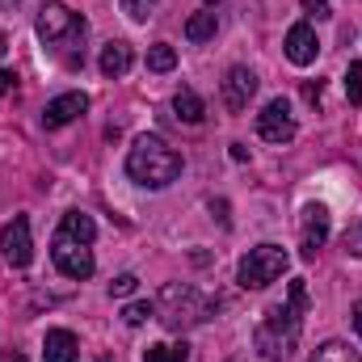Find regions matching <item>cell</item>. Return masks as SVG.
<instances>
[{"label": "cell", "mask_w": 362, "mask_h": 362, "mask_svg": "<svg viewBox=\"0 0 362 362\" xmlns=\"http://www.w3.org/2000/svg\"><path fill=\"white\" fill-rule=\"evenodd\" d=\"M42 358L47 362H81V341L68 329H47L42 337Z\"/></svg>", "instance_id": "obj_13"}, {"label": "cell", "mask_w": 362, "mask_h": 362, "mask_svg": "<svg viewBox=\"0 0 362 362\" xmlns=\"http://www.w3.org/2000/svg\"><path fill=\"white\" fill-rule=\"evenodd\" d=\"M38 38H42L47 47H55V51H59V59H64L68 68H76V64H81V55H76L72 47H76V42H85V17H81V13H72L68 4L51 0V4H42V8H38Z\"/></svg>", "instance_id": "obj_4"}, {"label": "cell", "mask_w": 362, "mask_h": 362, "mask_svg": "<svg viewBox=\"0 0 362 362\" xmlns=\"http://www.w3.org/2000/svg\"><path fill=\"white\" fill-rule=\"evenodd\" d=\"M286 59L295 64V68H308V64H316V51H320V42H316V30L308 25V21H295L291 30H286Z\"/></svg>", "instance_id": "obj_11"}, {"label": "cell", "mask_w": 362, "mask_h": 362, "mask_svg": "<svg viewBox=\"0 0 362 362\" xmlns=\"http://www.w3.org/2000/svg\"><path fill=\"white\" fill-rule=\"evenodd\" d=\"M127 173H131V181H139L148 189H165L169 181L181 177V156L160 135H139L127 152Z\"/></svg>", "instance_id": "obj_3"}, {"label": "cell", "mask_w": 362, "mask_h": 362, "mask_svg": "<svg viewBox=\"0 0 362 362\" xmlns=\"http://www.w3.org/2000/svg\"><path fill=\"white\" fill-rule=\"evenodd\" d=\"M286 266H291V257L282 245H257V249H249V257H240L236 282L245 291H266L270 282H278L286 274Z\"/></svg>", "instance_id": "obj_6"}, {"label": "cell", "mask_w": 362, "mask_h": 362, "mask_svg": "<svg viewBox=\"0 0 362 362\" xmlns=\"http://www.w3.org/2000/svg\"><path fill=\"white\" fill-rule=\"evenodd\" d=\"M131 64H135V55H131V42H122V38H114V42H105L101 47V59H97V68H101V76H127L131 72Z\"/></svg>", "instance_id": "obj_14"}, {"label": "cell", "mask_w": 362, "mask_h": 362, "mask_svg": "<svg viewBox=\"0 0 362 362\" xmlns=\"http://www.w3.org/2000/svg\"><path fill=\"white\" fill-rule=\"evenodd\" d=\"M202 4H219V0H202Z\"/></svg>", "instance_id": "obj_31"}, {"label": "cell", "mask_w": 362, "mask_h": 362, "mask_svg": "<svg viewBox=\"0 0 362 362\" xmlns=\"http://www.w3.org/2000/svg\"><path fill=\"white\" fill-rule=\"evenodd\" d=\"M85 110H89V97H85V93H59V97L47 101V110H42V127H47V131H59V127L76 122Z\"/></svg>", "instance_id": "obj_9"}, {"label": "cell", "mask_w": 362, "mask_h": 362, "mask_svg": "<svg viewBox=\"0 0 362 362\" xmlns=\"http://www.w3.org/2000/svg\"><path fill=\"white\" fill-rule=\"evenodd\" d=\"M13 89H17V72L0 68V97H4V93H13Z\"/></svg>", "instance_id": "obj_25"}, {"label": "cell", "mask_w": 362, "mask_h": 362, "mask_svg": "<svg viewBox=\"0 0 362 362\" xmlns=\"http://www.w3.org/2000/svg\"><path fill=\"white\" fill-rule=\"evenodd\" d=\"M320 89H325L320 81H316V85H303V97H308V101H316V97H320Z\"/></svg>", "instance_id": "obj_27"}, {"label": "cell", "mask_w": 362, "mask_h": 362, "mask_svg": "<svg viewBox=\"0 0 362 362\" xmlns=\"http://www.w3.org/2000/svg\"><path fill=\"white\" fill-rule=\"evenodd\" d=\"M0 253L13 270H25L30 257H34V240H30V219L25 215H13V223H4L0 232Z\"/></svg>", "instance_id": "obj_7"}, {"label": "cell", "mask_w": 362, "mask_h": 362, "mask_svg": "<svg viewBox=\"0 0 362 362\" xmlns=\"http://www.w3.org/2000/svg\"><path fill=\"white\" fill-rule=\"evenodd\" d=\"M173 110H177L181 122H189V127H198L202 118H206V105H202V97L194 89H177V97H173Z\"/></svg>", "instance_id": "obj_15"}, {"label": "cell", "mask_w": 362, "mask_h": 362, "mask_svg": "<svg viewBox=\"0 0 362 362\" xmlns=\"http://www.w3.org/2000/svg\"><path fill=\"white\" fill-rule=\"evenodd\" d=\"M325 240H329V206L312 202V206L303 211V232H299V249H303V257H316V253L325 249Z\"/></svg>", "instance_id": "obj_10"}, {"label": "cell", "mask_w": 362, "mask_h": 362, "mask_svg": "<svg viewBox=\"0 0 362 362\" xmlns=\"http://www.w3.org/2000/svg\"><path fill=\"white\" fill-rule=\"evenodd\" d=\"M303 312H308V282L295 278L286 291V303L270 308L262 316V325L253 329V346L266 362H282L295 354V346L303 337Z\"/></svg>", "instance_id": "obj_1"}, {"label": "cell", "mask_w": 362, "mask_h": 362, "mask_svg": "<svg viewBox=\"0 0 362 362\" xmlns=\"http://www.w3.org/2000/svg\"><path fill=\"white\" fill-rule=\"evenodd\" d=\"M346 97H350V105H362V64L358 59H354L350 72H346Z\"/></svg>", "instance_id": "obj_20"}, {"label": "cell", "mask_w": 362, "mask_h": 362, "mask_svg": "<svg viewBox=\"0 0 362 362\" xmlns=\"http://www.w3.org/2000/svg\"><path fill=\"white\" fill-rule=\"evenodd\" d=\"M152 312H156L152 303H127V312H122V320H127V325L135 329V325H144V320H148Z\"/></svg>", "instance_id": "obj_23"}, {"label": "cell", "mask_w": 362, "mask_h": 362, "mask_svg": "<svg viewBox=\"0 0 362 362\" xmlns=\"http://www.w3.org/2000/svg\"><path fill=\"white\" fill-rule=\"evenodd\" d=\"M135 286H139V278H135V274H118V278L110 282V295H114V299H127Z\"/></svg>", "instance_id": "obj_22"}, {"label": "cell", "mask_w": 362, "mask_h": 362, "mask_svg": "<svg viewBox=\"0 0 362 362\" xmlns=\"http://www.w3.org/2000/svg\"><path fill=\"white\" fill-rule=\"evenodd\" d=\"M93 236H97V223H93L85 211H68L64 219H59V228H55V236H51V257H55V266L64 278H72V282H85L93 274Z\"/></svg>", "instance_id": "obj_2"}, {"label": "cell", "mask_w": 362, "mask_h": 362, "mask_svg": "<svg viewBox=\"0 0 362 362\" xmlns=\"http://www.w3.org/2000/svg\"><path fill=\"white\" fill-rule=\"evenodd\" d=\"M253 93H257V76L249 72V68H232L228 76H223V105L232 110V114H240L249 101H253Z\"/></svg>", "instance_id": "obj_12"}, {"label": "cell", "mask_w": 362, "mask_h": 362, "mask_svg": "<svg viewBox=\"0 0 362 362\" xmlns=\"http://www.w3.org/2000/svg\"><path fill=\"white\" fill-rule=\"evenodd\" d=\"M308 362H362V358H358V350H350L346 341H325V346L312 350Z\"/></svg>", "instance_id": "obj_16"}, {"label": "cell", "mask_w": 362, "mask_h": 362, "mask_svg": "<svg viewBox=\"0 0 362 362\" xmlns=\"http://www.w3.org/2000/svg\"><path fill=\"white\" fill-rule=\"evenodd\" d=\"M354 329H358V337H362V299L354 303Z\"/></svg>", "instance_id": "obj_29"}, {"label": "cell", "mask_w": 362, "mask_h": 362, "mask_svg": "<svg viewBox=\"0 0 362 362\" xmlns=\"http://www.w3.org/2000/svg\"><path fill=\"white\" fill-rule=\"evenodd\" d=\"M215 30H219L215 13H194V17L185 21V38H189V42H206V38H215Z\"/></svg>", "instance_id": "obj_17"}, {"label": "cell", "mask_w": 362, "mask_h": 362, "mask_svg": "<svg viewBox=\"0 0 362 362\" xmlns=\"http://www.w3.org/2000/svg\"><path fill=\"white\" fill-rule=\"evenodd\" d=\"M185 358H189L185 341L181 346H148V354H144V362H185Z\"/></svg>", "instance_id": "obj_19"}, {"label": "cell", "mask_w": 362, "mask_h": 362, "mask_svg": "<svg viewBox=\"0 0 362 362\" xmlns=\"http://www.w3.org/2000/svg\"><path fill=\"white\" fill-rule=\"evenodd\" d=\"M148 68H152V72H173V68H177V51H173L169 42H156V47L148 51Z\"/></svg>", "instance_id": "obj_18"}, {"label": "cell", "mask_w": 362, "mask_h": 362, "mask_svg": "<svg viewBox=\"0 0 362 362\" xmlns=\"http://www.w3.org/2000/svg\"><path fill=\"white\" fill-rule=\"evenodd\" d=\"M4 51H8V38H4V34H0V59H4Z\"/></svg>", "instance_id": "obj_30"}, {"label": "cell", "mask_w": 362, "mask_h": 362, "mask_svg": "<svg viewBox=\"0 0 362 362\" xmlns=\"http://www.w3.org/2000/svg\"><path fill=\"white\" fill-rule=\"evenodd\" d=\"M211 312H215V303L202 299L189 282H169L160 291V299H156V316H160V325L169 333H185V329L211 320Z\"/></svg>", "instance_id": "obj_5"}, {"label": "cell", "mask_w": 362, "mask_h": 362, "mask_svg": "<svg viewBox=\"0 0 362 362\" xmlns=\"http://www.w3.org/2000/svg\"><path fill=\"white\" fill-rule=\"evenodd\" d=\"M341 245H346V253H350V257H362V219H358V223H350V228H346Z\"/></svg>", "instance_id": "obj_21"}, {"label": "cell", "mask_w": 362, "mask_h": 362, "mask_svg": "<svg viewBox=\"0 0 362 362\" xmlns=\"http://www.w3.org/2000/svg\"><path fill=\"white\" fill-rule=\"evenodd\" d=\"M122 8H127L131 21H148V13L156 8V0H122Z\"/></svg>", "instance_id": "obj_24"}, {"label": "cell", "mask_w": 362, "mask_h": 362, "mask_svg": "<svg viewBox=\"0 0 362 362\" xmlns=\"http://www.w3.org/2000/svg\"><path fill=\"white\" fill-rule=\"evenodd\" d=\"M257 135H262L266 144H291V139H295V118H291L286 97L266 101V110L257 114Z\"/></svg>", "instance_id": "obj_8"}, {"label": "cell", "mask_w": 362, "mask_h": 362, "mask_svg": "<svg viewBox=\"0 0 362 362\" xmlns=\"http://www.w3.org/2000/svg\"><path fill=\"white\" fill-rule=\"evenodd\" d=\"M303 8L316 13V17H325V13H329V0H303Z\"/></svg>", "instance_id": "obj_26"}, {"label": "cell", "mask_w": 362, "mask_h": 362, "mask_svg": "<svg viewBox=\"0 0 362 362\" xmlns=\"http://www.w3.org/2000/svg\"><path fill=\"white\" fill-rule=\"evenodd\" d=\"M0 362H25V354H17V350H4V354H0Z\"/></svg>", "instance_id": "obj_28"}, {"label": "cell", "mask_w": 362, "mask_h": 362, "mask_svg": "<svg viewBox=\"0 0 362 362\" xmlns=\"http://www.w3.org/2000/svg\"><path fill=\"white\" fill-rule=\"evenodd\" d=\"M228 362H236V358H228Z\"/></svg>", "instance_id": "obj_32"}, {"label": "cell", "mask_w": 362, "mask_h": 362, "mask_svg": "<svg viewBox=\"0 0 362 362\" xmlns=\"http://www.w3.org/2000/svg\"><path fill=\"white\" fill-rule=\"evenodd\" d=\"M4 4H8V0H4Z\"/></svg>", "instance_id": "obj_33"}]
</instances>
